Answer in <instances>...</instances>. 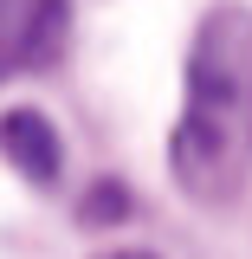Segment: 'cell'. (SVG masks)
Masks as SVG:
<instances>
[{
  "instance_id": "cell-1",
  "label": "cell",
  "mask_w": 252,
  "mask_h": 259,
  "mask_svg": "<svg viewBox=\"0 0 252 259\" xmlns=\"http://www.w3.org/2000/svg\"><path fill=\"white\" fill-rule=\"evenodd\" d=\"M168 168L194 207H233L252 182V13L214 7L188 52Z\"/></svg>"
},
{
  "instance_id": "cell-2",
  "label": "cell",
  "mask_w": 252,
  "mask_h": 259,
  "mask_svg": "<svg viewBox=\"0 0 252 259\" xmlns=\"http://www.w3.org/2000/svg\"><path fill=\"white\" fill-rule=\"evenodd\" d=\"M0 156L26 182H59V130L39 110H7L0 117Z\"/></svg>"
},
{
  "instance_id": "cell-3",
  "label": "cell",
  "mask_w": 252,
  "mask_h": 259,
  "mask_svg": "<svg viewBox=\"0 0 252 259\" xmlns=\"http://www.w3.org/2000/svg\"><path fill=\"white\" fill-rule=\"evenodd\" d=\"M104 259H149V253H104Z\"/></svg>"
}]
</instances>
